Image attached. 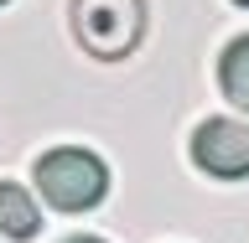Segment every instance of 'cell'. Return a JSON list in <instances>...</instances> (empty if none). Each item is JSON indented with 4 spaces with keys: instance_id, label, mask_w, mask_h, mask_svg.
I'll return each instance as SVG.
<instances>
[{
    "instance_id": "7a4b0ae2",
    "label": "cell",
    "mask_w": 249,
    "mask_h": 243,
    "mask_svg": "<svg viewBox=\"0 0 249 243\" xmlns=\"http://www.w3.org/2000/svg\"><path fill=\"white\" fill-rule=\"evenodd\" d=\"M145 0H73V36L99 62H120L140 47Z\"/></svg>"
},
{
    "instance_id": "ba28073f",
    "label": "cell",
    "mask_w": 249,
    "mask_h": 243,
    "mask_svg": "<svg viewBox=\"0 0 249 243\" xmlns=\"http://www.w3.org/2000/svg\"><path fill=\"white\" fill-rule=\"evenodd\" d=\"M0 5H5V0H0Z\"/></svg>"
},
{
    "instance_id": "277c9868",
    "label": "cell",
    "mask_w": 249,
    "mask_h": 243,
    "mask_svg": "<svg viewBox=\"0 0 249 243\" xmlns=\"http://www.w3.org/2000/svg\"><path fill=\"white\" fill-rule=\"evenodd\" d=\"M36 228H42L36 197L16 181H0V233L5 238H36Z\"/></svg>"
},
{
    "instance_id": "3957f363",
    "label": "cell",
    "mask_w": 249,
    "mask_h": 243,
    "mask_svg": "<svg viewBox=\"0 0 249 243\" xmlns=\"http://www.w3.org/2000/svg\"><path fill=\"white\" fill-rule=\"evenodd\" d=\"M192 161H197V171H208L218 181L249 176V124H239V119H202L197 130H192Z\"/></svg>"
},
{
    "instance_id": "5b68a950",
    "label": "cell",
    "mask_w": 249,
    "mask_h": 243,
    "mask_svg": "<svg viewBox=\"0 0 249 243\" xmlns=\"http://www.w3.org/2000/svg\"><path fill=\"white\" fill-rule=\"evenodd\" d=\"M218 83H223V98L233 109L249 114V36H233L218 57Z\"/></svg>"
},
{
    "instance_id": "8992f818",
    "label": "cell",
    "mask_w": 249,
    "mask_h": 243,
    "mask_svg": "<svg viewBox=\"0 0 249 243\" xmlns=\"http://www.w3.org/2000/svg\"><path fill=\"white\" fill-rule=\"evenodd\" d=\"M68 243H104V238H89V233H78V238H68Z\"/></svg>"
},
{
    "instance_id": "52a82bcc",
    "label": "cell",
    "mask_w": 249,
    "mask_h": 243,
    "mask_svg": "<svg viewBox=\"0 0 249 243\" xmlns=\"http://www.w3.org/2000/svg\"><path fill=\"white\" fill-rule=\"evenodd\" d=\"M233 5H249V0H233Z\"/></svg>"
},
{
    "instance_id": "6da1fadb",
    "label": "cell",
    "mask_w": 249,
    "mask_h": 243,
    "mask_svg": "<svg viewBox=\"0 0 249 243\" xmlns=\"http://www.w3.org/2000/svg\"><path fill=\"white\" fill-rule=\"evenodd\" d=\"M36 186H42V197L52 202L57 212H89L109 192V166L93 150L62 145V150L36 155Z\"/></svg>"
}]
</instances>
